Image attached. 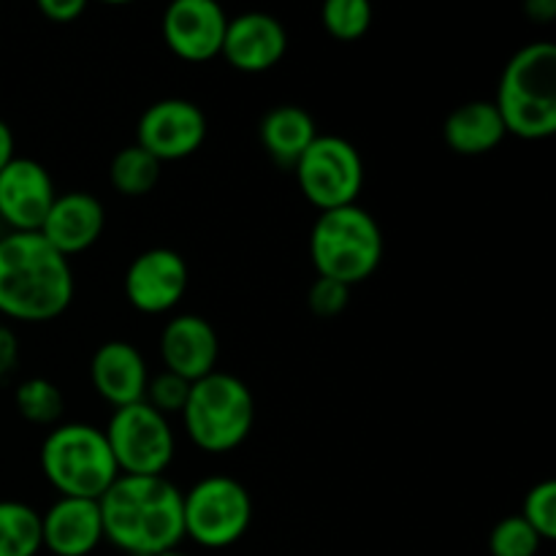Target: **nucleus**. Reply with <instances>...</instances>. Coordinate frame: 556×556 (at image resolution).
<instances>
[{
    "label": "nucleus",
    "mask_w": 556,
    "mask_h": 556,
    "mask_svg": "<svg viewBox=\"0 0 556 556\" xmlns=\"http://www.w3.org/2000/svg\"><path fill=\"white\" fill-rule=\"evenodd\" d=\"M98 508L103 541L125 554H166L185 538L182 492L166 476H119Z\"/></svg>",
    "instance_id": "obj_1"
},
{
    "label": "nucleus",
    "mask_w": 556,
    "mask_h": 556,
    "mask_svg": "<svg viewBox=\"0 0 556 556\" xmlns=\"http://www.w3.org/2000/svg\"><path fill=\"white\" fill-rule=\"evenodd\" d=\"M74 302V269L38 231H11L0 239V315L20 324H43Z\"/></svg>",
    "instance_id": "obj_2"
},
{
    "label": "nucleus",
    "mask_w": 556,
    "mask_h": 556,
    "mask_svg": "<svg viewBox=\"0 0 556 556\" xmlns=\"http://www.w3.org/2000/svg\"><path fill=\"white\" fill-rule=\"evenodd\" d=\"M505 130L519 139L541 141L556 134V47L525 43L505 63L494 98Z\"/></svg>",
    "instance_id": "obj_3"
},
{
    "label": "nucleus",
    "mask_w": 556,
    "mask_h": 556,
    "mask_svg": "<svg viewBox=\"0 0 556 556\" xmlns=\"http://www.w3.org/2000/svg\"><path fill=\"white\" fill-rule=\"evenodd\" d=\"M383 228L372 212L358 204L320 212L309 231V261L315 271L340 286L353 288L369 280L383 264Z\"/></svg>",
    "instance_id": "obj_4"
},
{
    "label": "nucleus",
    "mask_w": 556,
    "mask_h": 556,
    "mask_svg": "<svg viewBox=\"0 0 556 556\" xmlns=\"http://www.w3.org/2000/svg\"><path fill=\"white\" fill-rule=\"evenodd\" d=\"M41 472L60 497L101 500L119 478L103 429L92 424H58L41 445Z\"/></svg>",
    "instance_id": "obj_5"
},
{
    "label": "nucleus",
    "mask_w": 556,
    "mask_h": 556,
    "mask_svg": "<svg viewBox=\"0 0 556 556\" xmlns=\"http://www.w3.org/2000/svg\"><path fill=\"white\" fill-rule=\"evenodd\" d=\"M188 438L206 454H226L250 438L255 424L253 391L237 375L215 369L206 378L190 383L182 407Z\"/></svg>",
    "instance_id": "obj_6"
},
{
    "label": "nucleus",
    "mask_w": 556,
    "mask_h": 556,
    "mask_svg": "<svg viewBox=\"0 0 556 556\" xmlns=\"http://www.w3.org/2000/svg\"><path fill=\"white\" fill-rule=\"evenodd\" d=\"M185 538L204 548H228L253 525V497L231 476H206L182 494Z\"/></svg>",
    "instance_id": "obj_7"
},
{
    "label": "nucleus",
    "mask_w": 556,
    "mask_h": 556,
    "mask_svg": "<svg viewBox=\"0 0 556 556\" xmlns=\"http://www.w3.org/2000/svg\"><path fill=\"white\" fill-rule=\"evenodd\" d=\"M103 434L119 476H166L174 462L177 440L172 424L147 402L117 407Z\"/></svg>",
    "instance_id": "obj_8"
},
{
    "label": "nucleus",
    "mask_w": 556,
    "mask_h": 556,
    "mask_svg": "<svg viewBox=\"0 0 556 556\" xmlns=\"http://www.w3.org/2000/svg\"><path fill=\"white\" fill-rule=\"evenodd\" d=\"M296 182L304 199L320 212L356 204L364 188V161L356 144L342 136L318 134L296 166Z\"/></svg>",
    "instance_id": "obj_9"
},
{
    "label": "nucleus",
    "mask_w": 556,
    "mask_h": 556,
    "mask_svg": "<svg viewBox=\"0 0 556 556\" xmlns=\"http://www.w3.org/2000/svg\"><path fill=\"white\" fill-rule=\"evenodd\" d=\"M210 125L199 103L188 98H161L144 109L136 125V144L155 161H185L201 150Z\"/></svg>",
    "instance_id": "obj_10"
},
{
    "label": "nucleus",
    "mask_w": 556,
    "mask_h": 556,
    "mask_svg": "<svg viewBox=\"0 0 556 556\" xmlns=\"http://www.w3.org/2000/svg\"><path fill=\"white\" fill-rule=\"evenodd\" d=\"M188 261L172 248H150L125 269V299L136 313H172L188 293Z\"/></svg>",
    "instance_id": "obj_11"
},
{
    "label": "nucleus",
    "mask_w": 556,
    "mask_h": 556,
    "mask_svg": "<svg viewBox=\"0 0 556 556\" xmlns=\"http://www.w3.org/2000/svg\"><path fill=\"white\" fill-rule=\"evenodd\" d=\"M226 27L228 16L215 0H174L163 14L166 47L188 63H206L217 58Z\"/></svg>",
    "instance_id": "obj_12"
},
{
    "label": "nucleus",
    "mask_w": 556,
    "mask_h": 556,
    "mask_svg": "<svg viewBox=\"0 0 556 556\" xmlns=\"http://www.w3.org/2000/svg\"><path fill=\"white\" fill-rule=\"evenodd\" d=\"M54 199L52 174L33 157L16 155L0 172V217L11 231H38Z\"/></svg>",
    "instance_id": "obj_13"
},
{
    "label": "nucleus",
    "mask_w": 556,
    "mask_h": 556,
    "mask_svg": "<svg viewBox=\"0 0 556 556\" xmlns=\"http://www.w3.org/2000/svg\"><path fill=\"white\" fill-rule=\"evenodd\" d=\"M288 49V33L277 16L266 11H244L228 20L220 54L242 74L271 71Z\"/></svg>",
    "instance_id": "obj_14"
},
{
    "label": "nucleus",
    "mask_w": 556,
    "mask_h": 556,
    "mask_svg": "<svg viewBox=\"0 0 556 556\" xmlns=\"http://www.w3.org/2000/svg\"><path fill=\"white\" fill-rule=\"evenodd\" d=\"M220 340L215 326L193 313L174 315L161 331V358L166 372L179 375L188 383L215 372Z\"/></svg>",
    "instance_id": "obj_15"
},
{
    "label": "nucleus",
    "mask_w": 556,
    "mask_h": 556,
    "mask_svg": "<svg viewBox=\"0 0 556 556\" xmlns=\"http://www.w3.org/2000/svg\"><path fill=\"white\" fill-rule=\"evenodd\" d=\"M103 228H106V206L101 204V199L87 190H68L58 193L38 233L58 253L71 258L90 250L101 239Z\"/></svg>",
    "instance_id": "obj_16"
},
{
    "label": "nucleus",
    "mask_w": 556,
    "mask_h": 556,
    "mask_svg": "<svg viewBox=\"0 0 556 556\" xmlns=\"http://www.w3.org/2000/svg\"><path fill=\"white\" fill-rule=\"evenodd\" d=\"M90 380L98 396H103L117 410L144 402L150 367L136 345L125 340H109L92 353Z\"/></svg>",
    "instance_id": "obj_17"
},
{
    "label": "nucleus",
    "mask_w": 556,
    "mask_h": 556,
    "mask_svg": "<svg viewBox=\"0 0 556 556\" xmlns=\"http://www.w3.org/2000/svg\"><path fill=\"white\" fill-rule=\"evenodd\" d=\"M103 541L98 500L60 497L41 516V546L54 556H87Z\"/></svg>",
    "instance_id": "obj_18"
},
{
    "label": "nucleus",
    "mask_w": 556,
    "mask_h": 556,
    "mask_svg": "<svg viewBox=\"0 0 556 556\" xmlns=\"http://www.w3.org/2000/svg\"><path fill=\"white\" fill-rule=\"evenodd\" d=\"M508 136L494 101H467L448 114L443 125V139L456 155H486L497 150Z\"/></svg>",
    "instance_id": "obj_19"
},
{
    "label": "nucleus",
    "mask_w": 556,
    "mask_h": 556,
    "mask_svg": "<svg viewBox=\"0 0 556 556\" xmlns=\"http://www.w3.org/2000/svg\"><path fill=\"white\" fill-rule=\"evenodd\" d=\"M258 136L264 150L280 166H296L304 150L318 139V125L307 109L296 106V103H282V106L266 112V117L261 119Z\"/></svg>",
    "instance_id": "obj_20"
},
{
    "label": "nucleus",
    "mask_w": 556,
    "mask_h": 556,
    "mask_svg": "<svg viewBox=\"0 0 556 556\" xmlns=\"http://www.w3.org/2000/svg\"><path fill=\"white\" fill-rule=\"evenodd\" d=\"M41 548V514L20 500H0V556H36Z\"/></svg>",
    "instance_id": "obj_21"
},
{
    "label": "nucleus",
    "mask_w": 556,
    "mask_h": 556,
    "mask_svg": "<svg viewBox=\"0 0 556 556\" xmlns=\"http://www.w3.org/2000/svg\"><path fill=\"white\" fill-rule=\"evenodd\" d=\"M163 163L139 144H128L109 163V182L123 195H147L161 179Z\"/></svg>",
    "instance_id": "obj_22"
},
{
    "label": "nucleus",
    "mask_w": 556,
    "mask_h": 556,
    "mask_svg": "<svg viewBox=\"0 0 556 556\" xmlns=\"http://www.w3.org/2000/svg\"><path fill=\"white\" fill-rule=\"evenodd\" d=\"M14 402L20 416L25 421L38 424V427H58L65 410L63 391L47 378L22 380L14 391Z\"/></svg>",
    "instance_id": "obj_23"
},
{
    "label": "nucleus",
    "mask_w": 556,
    "mask_h": 556,
    "mask_svg": "<svg viewBox=\"0 0 556 556\" xmlns=\"http://www.w3.org/2000/svg\"><path fill=\"white\" fill-rule=\"evenodd\" d=\"M326 33L337 41H356L372 27V5L367 0H329L320 11Z\"/></svg>",
    "instance_id": "obj_24"
},
{
    "label": "nucleus",
    "mask_w": 556,
    "mask_h": 556,
    "mask_svg": "<svg viewBox=\"0 0 556 556\" xmlns=\"http://www.w3.org/2000/svg\"><path fill=\"white\" fill-rule=\"evenodd\" d=\"M541 543V535L521 516H505L489 535V552L492 556H535Z\"/></svg>",
    "instance_id": "obj_25"
},
{
    "label": "nucleus",
    "mask_w": 556,
    "mask_h": 556,
    "mask_svg": "<svg viewBox=\"0 0 556 556\" xmlns=\"http://www.w3.org/2000/svg\"><path fill=\"white\" fill-rule=\"evenodd\" d=\"M521 519L541 535V541H554L556 538V483L541 481L527 492Z\"/></svg>",
    "instance_id": "obj_26"
},
{
    "label": "nucleus",
    "mask_w": 556,
    "mask_h": 556,
    "mask_svg": "<svg viewBox=\"0 0 556 556\" xmlns=\"http://www.w3.org/2000/svg\"><path fill=\"white\" fill-rule=\"evenodd\" d=\"M188 394H190L188 380H182L179 375L166 372V369H163L161 375L150 378V383H147L144 402L150 407H155L161 416L168 418L174 416V413H182L185 402H188Z\"/></svg>",
    "instance_id": "obj_27"
},
{
    "label": "nucleus",
    "mask_w": 556,
    "mask_h": 556,
    "mask_svg": "<svg viewBox=\"0 0 556 556\" xmlns=\"http://www.w3.org/2000/svg\"><path fill=\"white\" fill-rule=\"evenodd\" d=\"M348 302H351V288L326 277H315L307 291V304L318 318H334L348 307Z\"/></svg>",
    "instance_id": "obj_28"
},
{
    "label": "nucleus",
    "mask_w": 556,
    "mask_h": 556,
    "mask_svg": "<svg viewBox=\"0 0 556 556\" xmlns=\"http://www.w3.org/2000/svg\"><path fill=\"white\" fill-rule=\"evenodd\" d=\"M38 11L47 16L49 22H74L76 16L85 14V0H41L38 3Z\"/></svg>",
    "instance_id": "obj_29"
},
{
    "label": "nucleus",
    "mask_w": 556,
    "mask_h": 556,
    "mask_svg": "<svg viewBox=\"0 0 556 556\" xmlns=\"http://www.w3.org/2000/svg\"><path fill=\"white\" fill-rule=\"evenodd\" d=\"M20 364V340L9 326L0 324V383L9 378Z\"/></svg>",
    "instance_id": "obj_30"
},
{
    "label": "nucleus",
    "mask_w": 556,
    "mask_h": 556,
    "mask_svg": "<svg viewBox=\"0 0 556 556\" xmlns=\"http://www.w3.org/2000/svg\"><path fill=\"white\" fill-rule=\"evenodd\" d=\"M16 157V141H14V130L0 119V172L9 166L11 161Z\"/></svg>",
    "instance_id": "obj_31"
},
{
    "label": "nucleus",
    "mask_w": 556,
    "mask_h": 556,
    "mask_svg": "<svg viewBox=\"0 0 556 556\" xmlns=\"http://www.w3.org/2000/svg\"><path fill=\"white\" fill-rule=\"evenodd\" d=\"M157 556H188V554H182V552H177V548H174V552H166V554H157Z\"/></svg>",
    "instance_id": "obj_32"
}]
</instances>
